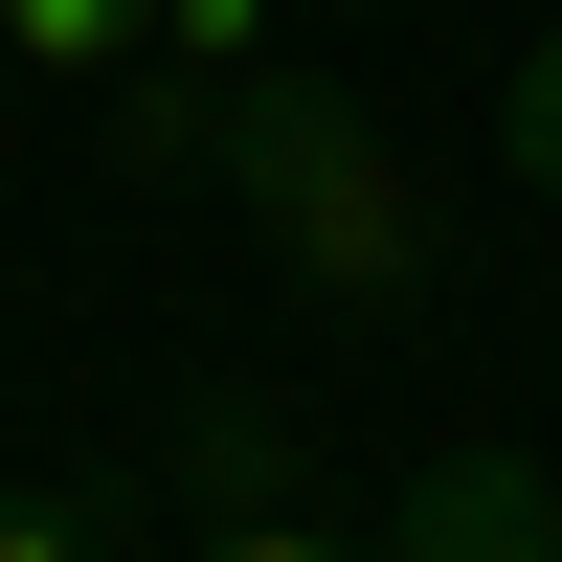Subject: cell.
I'll return each instance as SVG.
<instances>
[{"mask_svg":"<svg viewBox=\"0 0 562 562\" xmlns=\"http://www.w3.org/2000/svg\"><path fill=\"white\" fill-rule=\"evenodd\" d=\"M135 158H203L315 315H405V293H428V203H405L383 113L315 90V68H248V90H225V68H158V90H135Z\"/></svg>","mask_w":562,"mask_h":562,"instance_id":"1","label":"cell"},{"mask_svg":"<svg viewBox=\"0 0 562 562\" xmlns=\"http://www.w3.org/2000/svg\"><path fill=\"white\" fill-rule=\"evenodd\" d=\"M383 562H562V473L540 450H405Z\"/></svg>","mask_w":562,"mask_h":562,"instance_id":"2","label":"cell"},{"mask_svg":"<svg viewBox=\"0 0 562 562\" xmlns=\"http://www.w3.org/2000/svg\"><path fill=\"white\" fill-rule=\"evenodd\" d=\"M293 473H315L293 405H180V518H293Z\"/></svg>","mask_w":562,"mask_h":562,"instance_id":"3","label":"cell"},{"mask_svg":"<svg viewBox=\"0 0 562 562\" xmlns=\"http://www.w3.org/2000/svg\"><path fill=\"white\" fill-rule=\"evenodd\" d=\"M495 158H518V180H540V203H562V23L518 45V68H495Z\"/></svg>","mask_w":562,"mask_h":562,"instance_id":"4","label":"cell"},{"mask_svg":"<svg viewBox=\"0 0 562 562\" xmlns=\"http://www.w3.org/2000/svg\"><path fill=\"white\" fill-rule=\"evenodd\" d=\"M23 45L45 68H135V0H23Z\"/></svg>","mask_w":562,"mask_h":562,"instance_id":"5","label":"cell"},{"mask_svg":"<svg viewBox=\"0 0 562 562\" xmlns=\"http://www.w3.org/2000/svg\"><path fill=\"white\" fill-rule=\"evenodd\" d=\"M0 562H90V518H68L45 473H0Z\"/></svg>","mask_w":562,"mask_h":562,"instance_id":"6","label":"cell"},{"mask_svg":"<svg viewBox=\"0 0 562 562\" xmlns=\"http://www.w3.org/2000/svg\"><path fill=\"white\" fill-rule=\"evenodd\" d=\"M203 562H338V540H315V495H293V518H203Z\"/></svg>","mask_w":562,"mask_h":562,"instance_id":"7","label":"cell"}]
</instances>
